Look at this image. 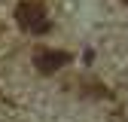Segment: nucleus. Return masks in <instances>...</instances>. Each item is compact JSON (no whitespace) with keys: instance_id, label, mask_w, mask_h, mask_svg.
<instances>
[{"instance_id":"nucleus-1","label":"nucleus","mask_w":128,"mask_h":122,"mask_svg":"<svg viewBox=\"0 0 128 122\" xmlns=\"http://www.w3.org/2000/svg\"><path fill=\"white\" fill-rule=\"evenodd\" d=\"M15 22H18V28L28 30V34H49L52 30V22H49L46 6L40 0H22V3L15 6Z\"/></svg>"},{"instance_id":"nucleus-3","label":"nucleus","mask_w":128,"mask_h":122,"mask_svg":"<svg viewBox=\"0 0 128 122\" xmlns=\"http://www.w3.org/2000/svg\"><path fill=\"white\" fill-rule=\"evenodd\" d=\"M122 3H125V6H128V0H122Z\"/></svg>"},{"instance_id":"nucleus-2","label":"nucleus","mask_w":128,"mask_h":122,"mask_svg":"<svg viewBox=\"0 0 128 122\" xmlns=\"http://www.w3.org/2000/svg\"><path fill=\"white\" fill-rule=\"evenodd\" d=\"M67 64H70V52H61V49H37L34 52V67L43 76H52Z\"/></svg>"}]
</instances>
